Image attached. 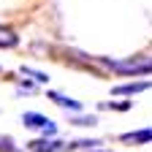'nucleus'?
<instances>
[{
  "instance_id": "obj_9",
  "label": "nucleus",
  "mask_w": 152,
  "mask_h": 152,
  "mask_svg": "<svg viewBox=\"0 0 152 152\" xmlns=\"http://www.w3.org/2000/svg\"><path fill=\"white\" fill-rule=\"evenodd\" d=\"M95 144H101V141H98V139H79V141L65 144V149H92Z\"/></svg>"
},
{
  "instance_id": "obj_7",
  "label": "nucleus",
  "mask_w": 152,
  "mask_h": 152,
  "mask_svg": "<svg viewBox=\"0 0 152 152\" xmlns=\"http://www.w3.org/2000/svg\"><path fill=\"white\" fill-rule=\"evenodd\" d=\"M14 46H19V35L11 27L0 25V49H14Z\"/></svg>"
},
{
  "instance_id": "obj_13",
  "label": "nucleus",
  "mask_w": 152,
  "mask_h": 152,
  "mask_svg": "<svg viewBox=\"0 0 152 152\" xmlns=\"http://www.w3.org/2000/svg\"><path fill=\"white\" fill-rule=\"evenodd\" d=\"M90 152H106V149H90Z\"/></svg>"
},
{
  "instance_id": "obj_11",
  "label": "nucleus",
  "mask_w": 152,
  "mask_h": 152,
  "mask_svg": "<svg viewBox=\"0 0 152 152\" xmlns=\"http://www.w3.org/2000/svg\"><path fill=\"white\" fill-rule=\"evenodd\" d=\"M101 109H117V111H128L130 109V101H122V103H101Z\"/></svg>"
},
{
  "instance_id": "obj_12",
  "label": "nucleus",
  "mask_w": 152,
  "mask_h": 152,
  "mask_svg": "<svg viewBox=\"0 0 152 152\" xmlns=\"http://www.w3.org/2000/svg\"><path fill=\"white\" fill-rule=\"evenodd\" d=\"M33 90H35L33 84H27V82H22V84H19V90H16V92H33Z\"/></svg>"
},
{
  "instance_id": "obj_10",
  "label": "nucleus",
  "mask_w": 152,
  "mask_h": 152,
  "mask_svg": "<svg viewBox=\"0 0 152 152\" xmlns=\"http://www.w3.org/2000/svg\"><path fill=\"white\" fill-rule=\"evenodd\" d=\"M73 125H79V128H92V125H98V117H95V114H90V117H76Z\"/></svg>"
},
{
  "instance_id": "obj_6",
  "label": "nucleus",
  "mask_w": 152,
  "mask_h": 152,
  "mask_svg": "<svg viewBox=\"0 0 152 152\" xmlns=\"http://www.w3.org/2000/svg\"><path fill=\"white\" fill-rule=\"evenodd\" d=\"M152 90V82H128V84H117L111 92L114 95H136V92H147Z\"/></svg>"
},
{
  "instance_id": "obj_4",
  "label": "nucleus",
  "mask_w": 152,
  "mask_h": 152,
  "mask_svg": "<svg viewBox=\"0 0 152 152\" xmlns=\"http://www.w3.org/2000/svg\"><path fill=\"white\" fill-rule=\"evenodd\" d=\"M46 95H49V101H54L57 106L65 109V111H82V103H79V101H73V98H68V95L57 92V90H49Z\"/></svg>"
},
{
  "instance_id": "obj_1",
  "label": "nucleus",
  "mask_w": 152,
  "mask_h": 152,
  "mask_svg": "<svg viewBox=\"0 0 152 152\" xmlns=\"http://www.w3.org/2000/svg\"><path fill=\"white\" fill-rule=\"evenodd\" d=\"M111 71L122 76H147L152 73V57H125V60H103Z\"/></svg>"
},
{
  "instance_id": "obj_5",
  "label": "nucleus",
  "mask_w": 152,
  "mask_h": 152,
  "mask_svg": "<svg viewBox=\"0 0 152 152\" xmlns=\"http://www.w3.org/2000/svg\"><path fill=\"white\" fill-rule=\"evenodd\" d=\"M120 141H125V144H149L152 141V128H139V130L122 133Z\"/></svg>"
},
{
  "instance_id": "obj_8",
  "label": "nucleus",
  "mask_w": 152,
  "mask_h": 152,
  "mask_svg": "<svg viewBox=\"0 0 152 152\" xmlns=\"http://www.w3.org/2000/svg\"><path fill=\"white\" fill-rule=\"evenodd\" d=\"M22 73H25V76H33L35 84H46V82H49V76H46L44 71H35V68H30V65H22Z\"/></svg>"
},
{
  "instance_id": "obj_3",
  "label": "nucleus",
  "mask_w": 152,
  "mask_h": 152,
  "mask_svg": "<svg viewBox=\"0 0 152 152\" xmlns=\"http://www.w3.org/2000/svg\"><path fill=\"white\" fill-rule=\"evenodd\" d=\"M65 144L68 141H60V139H35V141H27V149L30 152H65Z\"/></svg>"
},
{
  "instance_id": "obj_2",
  "label": "nucleus",
  "mask_w": 152,
  "mask_h": 152,
  "mask_svg": "<svg viewBox=\"0 0 152 152\" xmlns=\"http://www.w3.org/2000/svg\"><path fill=\"white\" fill-rule=\"evenodd\" d=\"M22 125L30 128V130L44 133V136H49V139H54V133H57V122L49 120L46 114H38V111H25L22 114Z\"/></svg>"
}]
</instances>
